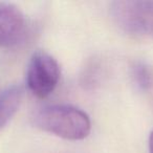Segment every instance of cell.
I'll return each instance as SVG.
<instances>
[{
    "label": "cell",
    "instance_id": "4",
    "mask_svg": "<svg viewBox=\"0 0 153 153\" xmlns=\"http://www.w3.org/2000/svg\"><path fill=\"white\" fill-rule=\"evenodd\" d=\"M26 34V20L22 11L12 3H0V47L18 44Z\"/></svg>",
    "mask_w": 153,
    "mask_h": 153
},
{
    "label": "cell",
    "instance_id": "2",
    "mask_svg": "<svg viewBox=\"0 0 153 153\" xmlns=\"http://www.w3.org/2000/svg\"><path fill=\"white\" fill-rule=\"evenodd\" d=\"M109 12L125 33L153 37V0H117L110 3Z\"/></svg>",
    "mask_w": 153,
    "mask_h": 153
},
{
    "label": "cell",
    "instance_id": "6",
    "mask_svg": "<svg viewBox=\"0 0 153 153\" xmlns=\"http://www.w3.org/2000/svg\"><path fill=\"white\" fill-rule=\"evenodd\" d=\"M131 76L140 90L147 91L153 87V68L146 62H135L131 66Z\"/></svg>",
    "mask_w": 153,
    "mask_h": 153
},
{
    "label": "cell",
    "instance_id": "5",
    "mask_svg": "<svg viewBox=\"0 0 153 153\" xmlns=\"http://www.w3.org/2000/svg\"><path fill=\"white\" fill-rule=\"evenodd\" d=\"M23 89L20 85H12L0 94V129L3 128L18 111L22 102Z\"/></svg>",
    "mask_w": 153,
    "mask_h": 153
},
{
    "label": "cell",
    "instance_id": "7",
    "mask_svg": "<svg viewBox=\"0 0 153 153\" xmlns=\"http://www.w3.org/2000/svg\"><path fill=\"white\" fill-rule=\"evenodd\" d=\"M149 151L150 153H153V131L149 136Z\"/></svg>",
    "mask_w": 153,
    "mask_h": 153
},
{
    "label": "cell",
    "instance_id": "1",
    "mask_svg": "<svg viewBox=\"0 0 153 153\" xmlns=\"http://www.w3.org/2000/svg\"><path fill=\"white\" fill-rule=\"evenodd\" d=\"M34 124L39 129L69 140L87 137L91 122L86 112L70 105H49L36 111Z\"/></svg>",
    "mask_w": 153,
    "mask_h": 153
},
{
    "label": "cell",
    "instance_id": "3",
    "mask_svg": "<svg viewBox=\"0 0 153 153\" xmlns=\"http://www.w3.org/2000/svg\"><path fill=\"white\" fill-rule=\"evenodd\" d=\"M60 66L57 60L44 51L32 55L26 69V84L34 96L44 99L57 87L60 80Z\"/></svg>",
    "mask_w": 153,
    "mask_h": 153
}]
</instances>
